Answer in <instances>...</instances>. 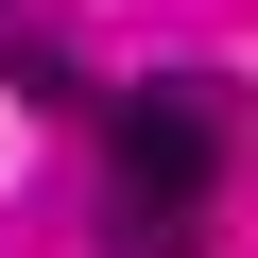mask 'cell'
<instances>
[{
    "mask_svg": "<svg viewBox=\"0 0 258 258\" xmlns=\"http://www.w3.org/2000/svg\"><path fill=\"white\" fill-rule=\"evenodd\" d=\"M224 155H241V86H207V69L120 86L103 103V258H189Z\"/></svg>",
    "mask_w": 258,
    "mask_h": 258,
    "instance_id": "6da1fadb",
    "label": "cell"
}]
</instances>
